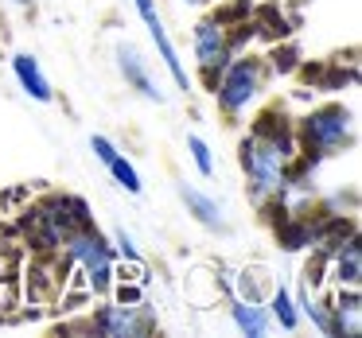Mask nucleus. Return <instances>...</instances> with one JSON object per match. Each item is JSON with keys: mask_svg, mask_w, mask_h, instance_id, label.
<instances>
[{"mask_svg": "<svg viewBox=\"0 0 362 338\" xmlns=\"http://www.w3.org/2000/svg\"><path fill=\"white\" fill-rule=\"evenodd\" d=\"M66 249H71V257L82 265L90 291H110V284H113V257H110V245H102V237L90 234V229H74V234L66 237Z\"/></svg>", "mask_w": 362, "mask_h": 338, "instance_id": "obj_2", "label": "nucleus"}, {"mask_svg": "<svg viewBox=\"0 0 362 338\" xmlns=\"http://www.w3.org/2000/svg\"><path fill=\"white\" fill-rule=\"evenodd\" d=\"M195 55H199V66L206 71V78L214 82V71H222L230 55V40H226L222 20H199L195 24Z\"/></svg>", "mask_w": 362, "mask_h": 338, "instance_id": "obj_5", "label": "nucleus"}, {"mask_svg": "<svg viewBox=\"0 0 362 338\" xmlns=\"http://www.w3.org/2000/svg\"><path fill=\"white\" fill-rule=\"evenodd\" d=\"M257 90H261V63H257V59H238V63L226 66L222 78L214 82L218 105L226 113H242L245 105L257 97Z\"/></svg>", "mask_w": 362, "mask_h": 338, "instance_id": "obj_4", "label": "nucleus"}, {"mask_svg": "<svg viewBox=\"0 0 362 338\" xmlns=\"http://www.w3.org/2000/svg\"><path fill=\"white\" fill-rule=\"evenodd\" d=\"M273 319L281 322L284 330H296V322H300V311H296V303H292V296L284 288L273 291Z\"/></svg>", "mask_w": 362, "mask_h": 338, "instance_id": "obj_14", "label": "nucleus"}, {"mask_svg": "<svg viewBox=\"0 0 362 338\" xmlns=\"http://www.w3.org/2000/svg\"><path fill=\"white\" fill-rule=\"evenodd\" d=\"M148 327L152 322L141 319L133 303H110L94 315V330L105 338H133V334H144Z\"/></svg>", "mask_w": 362, "mask_h": 338, "instance_id": "obj_6", "label": "nucleus"}, {"mask_svg": "<svg viewBox=\"0 0 362 338\" xmlns=\"http://www.w3.org/2000/svg\"><path fill=\"white\" fill-rule=\"evenodd\" d=\"M117 55H121V74H125V82H133V86L141 90L144 97H152V102H160V90L152 86L148 71H144V59H141V51H136V47H129V43H125V47H121Z\"/></svg>", "mask_w": 362, "mask_h": 338, "instance_id": "obj_9", "label": "nucleus"}, {"mask_svg": "<svg viewBox=\"0 0 362 338\" xmlns=\"http://www.w3.org/2000/svg\"><path fill=\"white\" fill-rule=\"evenodd\" d=\"M292 63H296L292 51H276V71H292Z\"/></svg>", "mask_w": 362, "mask_h": 338, "instance_id": "obj_20", "label": "nucleus"}, {"mask_svg": "<svg viewBox=\"0 0 362 338\" xmlns=\"http://www.w3.org/2000/svg\"><path fill=\"white\" fill-rule=\"evenodd\" d=\"M187 148H191V159H195L199 175H214V159H211V148H206V140H203V136H191V140H187Z\"/></svg>", "mask_w": 362, "mask_h": 338, "instance_id": "obj_15", "label": "nucleus"}, {"mask_svg": "<svg viewBox=\"0 0 362 338\" xmlns=\"http://www.w3.org/2000/svg\"><path fill=\"white\" fill-rule=\"evenodd\" d=\"M358 276H362V245L351 237L335 257V280L346 284V288H358Z\"/></svg>", "mask_w": 362, "mask_h": 338, "instance_id": "obj_12", "label": "nucleus"}, {"mask_svg": "<svg viewBox=\"0 0 362 338\" xmlns=\"http://www.w3.org/2000/svg\"><path fill=\"white\" fill-rule=\"evenodd\" d=\"M16 4H28V0H16Z\"/></svg>", "mask_w": 362, "mask_h": 338, "instance_id": "obj_22", "label": "nucleus"}, {"mask_svg": "<svg viewBox=\"0 0 362 338\" xmlns=\"http://www.w3.org/2000/svg\"><path fill=\"white\" fill-rule=\"evenodd\" d=\"M191 4H203V0H191Z\"/></svg>", "mask_w": 362, "mask_h": 338, "instance_id": "obj_21", "label": "nucleus"}, {"mask_svg": "<svg viewBox=\"0 0 362 338\" xmlns=\"http://www.w3.org/2000/svg\"><path fill=\"white\" fill-rule=\"evenodd\" d=\"M12 71H16V82L24 86L28 97H35V102H51V82H47V74L40 71V63H35L32 55H16L12 59Z\"/></svg>", "mask_w": 362, "mask_h": 338, "instance_id": "obj_8", "label": "nucleus"}, {"mask_svg": "<svg viewBox=\"0 0 362 338\" xmlns=\"http://www.w3.org/2000/svg\"><path fill=\"white\" fill-rule=\"evenodd\" d=\"M230 315H234V322H238V330H242V334H250V338L269 334V315L261 311V303H250V299H238V303L230 307Z\"/></svg>", "mask_w": 362, "mask_h": 338, "instance_id": "obj_11", "label": "nucleus"}, {"mask_svg": "<svg viewBox=\"0 0 362 338\" xmlns=\"http://www.w3.org/2000/svg\"><path fill=\"white\" fill-rule=\"evenodd\" d=\"M284 121V117H281ZM276 113H265L253 136L242 144V167L250 175V187L257 198L281 195L288 187V164H292V140L284 136V125Z\"/></svg>", "mask_w": 362, "mask_h": 338, "instance_id": "obj_1", "label": "nucleus"}, {"mask_svg": "<svg viewBox=\"0 0 362 338\" xmlns=\"http://www.w3.org/2000/svg\"><path fill=\"white\" fill-rule=\"evenodd\" d=\"M304 144L308 152H320V156H335L339 148L351 144V113L331 105V109H320L304 121Z\"/></svg>", "mask_w": 362, "mask_h": 338, "instance_id": "obj_3", "label": "nucleus"}, {"mask_svg": "<svg viewBox=\"0 0 362 338\" xmlns=\"http://www.w3.org/2000/svg\"><path fill=\"white\" fill-rule=\"evenodd\" d=\"M90 148H94V156L102 159V164H110V159L117 156V148H113V140H105V136H94V140H90Z\"/></svg>", "mask_w": 362, "mask_h": 338, "instance_id": "obj_19", "label": "nucleus"}, {"mask_svg": "<svg viewBox=\"0 0 362 338\" xmlns=\"http://www.w3.org/2000/svg\"><path fill=\"white\" fill-rule=\"evenodd\" d=\"M117 303H133V307H141V288H136L133 280H121V284H117Z\"/></svg>", "mask_w": 362, "mask_h": 338, "instance_id": "obj_18", "label": "nucleus"}, {"mask_svg": "<svg viewBox=\"0 0 362 338\" xmlns=\"http://www.w3.org/2000/svg\"><path fill=\"white\" fill-rule=\"evenodd\" d=\"M281 241H284V249H300L304 241H312V229H304V226H284V229H281Z\"/></svg>", "mask_w": 362, "mask_h": 338, "instance_id": "obj_16", "label": "nucleus"}, {"mask_svg": "<svg viewBox=\"0 0 362 338\" xmlns=\"http://www.w3.org/2000/svg\"><path fill=\"white\" fill-rule=\"evenodd\" d=\"M113 241H117V253L125 260H141V253H136V245H133V237L125 234V229H117V234H113Z\"/></svg>", "mask_w": 362, "mask_h": 338, "instance_id": "obj_17", "label": "nucleus"}, {"mask_svg": "<svg viewBox=\"0 0 362 338\" xmlns=\"http://www.w3.org/2000/svg\"><path fill=\"white\" fill-rule=\"evenodd\" d=\"M105 167H110V175H113V179H117L125 191H129V195H141V175H136V167L129 164V159L121 156V152H117V156H113Z\"/></svg>", "mask_w": 362, "mask_h": 338, "instance_id": "obj_13", "label": "nucleus"}, {"mask_svg": "<svg viewBox=\"0 0 362 338\" xmlns=\"http://www.w3.org/2000/svg\"><path fill=\"white\" fill-rule=\"evenodd\" d=\"M133 4H136V12H141L144 28H148V35H152V40H156V47H160V55H164L168 71H172L175 86H180V90H191V82H187V71H183V66H180V55H175L172 40H168V32H164V20H160L156 4H152V0H133Z\"/></svg>", "mask_w": 362, "mask_h": 338, "instance_id": "obj_7", "label": "nucleus"}, {"mask_svg": "<svg viewBox=\"0 0 362 338\" xmlns=\"http://www.w3.org/2000/svg\"><path fill=\"white\" fill-rule=\"evenodd\" d=\"M180 195H183V203H187V210L195 214L203 226H211V229H226V218H222V206L214 203V198H206L203 191H195V187H180Z\"/></svg>", "mask_w": 362, "mask_h": 338, "instance_id": "obj_10", "label": "nucleus"}]
</instances>
